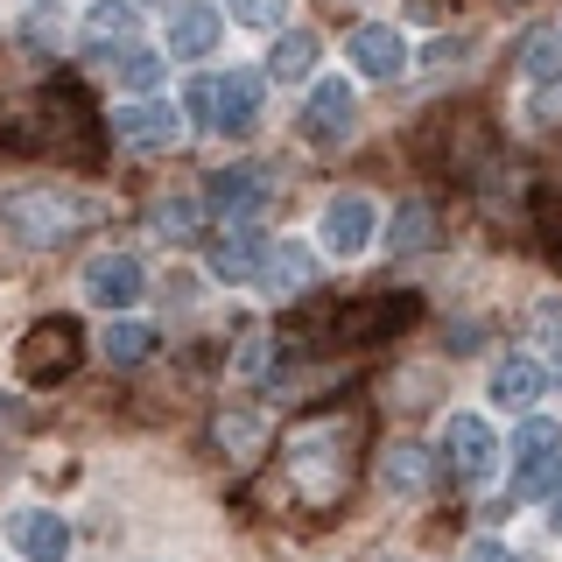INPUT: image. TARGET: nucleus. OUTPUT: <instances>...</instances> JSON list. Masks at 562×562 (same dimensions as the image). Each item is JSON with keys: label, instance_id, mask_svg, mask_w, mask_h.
<instances>
[{"label": "nucleus", "instance_id": "nucleus-1", "mask_svg": "<svg viewBox=\"0 0 562 562\" xmlns=\"http://www.w3.org/2000/svg\"><path fill=\"white\" fill-rule=\"evenodd\" d=\"M359 443H366L359 408H310L289 429V443H281V479H289V492L310 514H330L351 492V479H359Z\"/></svg>", "mask_w": 562, "mask_h": 562}, {"label": "nucleus", "instance_id": "nucleus-2", "mask_svg": "<svg viewBox=\"0 0 562 562\" xmlns=\"http://www.w3.org/2000/svg\"><path fill=\"white\" fill-rule=\"evenodd\" d=\"M85 218H92V204H85L78 190H57V183L14 190V198L0 204V225H8L22 246H64V239L85 233Z\"/></svg>", "mask_w": 562, "mask_h": 562}, {"label": "nucleus", "instance_id": "nucleus-3", "mask_svg": "<svg viewBox=\"0 0 562 562\" xmlns=\"http://www.w3.org/2000/svg\"><path fill=\"white\" fill-rule=\"evenodd\" d=\"M415 316H422L415 295H359V303L330 310V338L338 345H380V338H394V330H408Z\"/></svg>", "mask_w": 562, "mask_h": 562}, {"label": "nucleus", "instance_id": "nucleus-4", "mask_svg": "<svg viewBox=\"0 0 562 562\" xmlns=\"http://www.w3.org/2000/svg\"><path fill=\"white\" fill-rule=\"evenodd\" d=\"M78 359H85V345H78V324H70V316H43V324L22 338V380L29 386L70 380V373H78Z\"/></svg>", "mask_w": 562, "mask_h": 562}, {"label": "nucleus", "instance_id": "nucleus-5", "mask_svg": "<svg viewBox=\"0 0 562 562\" xmlns=\"http://www.w3.org/2000/svg\"><path fill=\"white\" fill-rule=\"evenodd\" d=\"M443 464H450V479H464V485L492 479V464H499V436H492L479 415H450L443 422Z\"/></svg>", "mask_w": 562, "mask_h": 562}, {"label": "nucleus", "instance_id": "nucleus-6", "mask_svg": "<svg viewBox=\"0 0 562 562\" xmlns=\"http://www.w3.org/2000/svg\"><path fill=\"white\" fill-rule=\"evenodd\" d=\"M211 211H218L225 225H246L260 204H268V176H260L254 162H233V169H211Z\"/></svg>", "mask_w": 562, "mask_h": 562}, {"label": "nucleus", "instance_id": "nucleus-7", "mask_svg": "<svg viewBox=\"0 0 562 562\" xmlns=\"http://www.w3.org/2000/svg\"><path fill=\"white\" fill-rule=\"evenodd\" d=\"M105 127H113V140H127V148H169V140L183 134V120L155 99H134V105H120V113H105Z\"/></svg>", "mask_w": 562, "mask_h": 562}, {"label": "nucleus", "instance_id": "nucleus-8", "mask_svg": "<svg viewBox=\"0 0 562 562\" xmlns=\"http://www.w3.org/2000/svg\"><path fill=\"white\" fill-rule=\"evenodd\" d=\"M324 246L338 260H351V254H366V246H373V204H366L359 190H345V198L324 204Z\"/></svg>", "mask_w": 562, "mask_h": 562}, {"label": "nucleus", "instance_id": "nucleus-9", "mask_svg": "<svg viewBox=\"0 0 562 562\" xmlns=\"http://www.w3.org/2000/svg\"><path fill=\"white\" fill-rule=\"evenodd\" d=\"M351 120H359V99H351L345 78H324V85L310 92V105H303V134H310V140H345Z\"/></svg>", "mask_w": 562, "mask_h": 562}, {"label": "nucleus", "instance_id": "nucleus-10", "mask_svg": "<svg viewBox=\"0 0 562 562\" xmlns=\"http://www.w3.org/2000/svg\"><path fill=\"white\" fill-rule=\"evenodd\" d=\"M351 64H359V78H401L408 70V43H401V29H386V22H366V29H351Z\"/></svg>", "mask_w": 562, "mask_h": 562}, {"label": "nucleus", "instance_id": "nucleus-11", "mask_svg": "<svg viewBox=\"0 0 562 562\" xmlns=\"http://www.w3.org/2000/svg\"><path fill=\"white\" fill-rule=\"evenodd\" d=\"M8 541L22 549L29 562H64V549H70V527L49 514V506H22V514L8 520Z\"/></svg>", "mask_w": 562, "mask_h": 562}, {"label": "nucleus", "instance_id": "nucleus-12", "mask_svg": "<svg viewBox=\"0 0 562 562\" xmlns=\"http://www.w3.org/2000/svg\"><path fill=\"white\" fill-rule=\"evenodd\" d=\"M225 35V14L211 8V0H183V8L169 14V57H211Z\"/></svg>", "mask_w": 562, "mask_h": 562}, {"label": "nucleus", "instance_id": "nucleus-13", "mask_svg": "<svg viewBox=\"0 0 562 562\" xmlns=\"http://www.w3.org/2000/svg\"><path fill=\"white\" fill-rule=\"evenodd\" d=\"M85 295H92L99 310H127L140 295V260L134 254H99L92 268H85Z\"/></svg>", "mask_w": 562, "mask_h": 562}, {"label": "nucleus", "instance_id": "nucleus-14", "mask_svg": "<svg viewBox=\"0 0 562 562\" xmlns=\"http://www.w3.org/2000/svg\"><path fill=\"white\" fill-rule=\"evenodd\" d=\"M260 120V78L254 70H225L218 78V127L211 134H254Z\"/></svg>", "mask_w": 562, "mask_h": 562}, {"label": "nucleus", "instance_id": "nucleus-15", "mask_svg": "<svg viewBox=\"0 0 562 562\" xmlns=\"http://www.w3.org/2000/svg\"><path fill=\"white\" fill-rule=\"evenodd\" d=\"M541 386H549V373L514 351V359H499V373H492V401H499V408H514V415H535Z\"/></svg>", "mask_w": 562, "mask_h": 562}, {"label": "nucleus", "instance_id": "nucleus-16", "mask_svg": "<svg viewBox=\"0 0 562 562\" xmlns=\"http://www.w3.org/2000/svg\"><path fill=\"white\" fill-rule=\"evenodd\" d=\"M211 443L233 450V457H254L260 443H268V415L260 408H218L211 415Z\"/></svg>", "mask_w": 562, "mask_h": 562}, {"label": "nucleus", "instance_id": "nucleus-17", "mask_svg": "<svg viewBox=\"0 0 562 562\" xmlns=\"http://www.w3.org/2000/svg\"><path fill=\"white\" fill-rule=\"evenodd\" d=\"M310 64H316V35H310V29L274 35V49H268V78L295 85V78H310Z\"/></svg>", "mask_w": 562, "mask_h": 562}, {"label": "nucleus", "instance_id": "nucleus-18", "mask_svg": "<svg viewBox=\"0 0 562 562\" xmlns=\"http://www.w3.org/2000/svg\"><path fill=\"white\" fill-rule=\"evenodd\" d=\"M386 246H394V254H422V246H436V218H429V204H422V198L394 204V225H386Z\"/></svg>", "mask_w": 562, "mask_h": 562}, {"label": "nucleus", "instance_id": "nucleus-19", "mask_svg": "<svg viewBox=\"0 0 562 562\" xmlns=\"http://www.w3.org/2000/svg\"><path fill=\"white\" fill-rule=\"evenodd\" d=\"M260 260H268V254H260V239H254V233H233V239L211 246V274H218V281H254V274H260Z\"/></svg>", "mask_w": 562, "mask_h": 562}, {"label": "nucleus", "instance_id": "nucleus-20", "mask_svg": "<svg viewBox=\"0 0 562 562\" xmlns=\"http://www.w3.org/2000/svg\"><path fill=\"white\" fill-rule=\"evenodd\" d=\"M260 274H268L274 295H303L310 289V254H303V246H274V254L260 260Z\"/></svg>", "mask_w": 562, "mask_h": 562}, {"label": "nucleus", "instance_id": "nucleus-21", "mask_svg": "<svg viewBox=\"0 0 562 562\" xmlns=\"http://www.w3.org/2000/svg\"><path fill=\"white\" fill-rule=\"evenodd\" d=\"M555 492H562V443L514 471V499H555Z\"/></svg>", "mask_w": 562, "mask_h": 562}, {"label": "nucleus", "instance_id": "nucleus-22", "mask_svg": "<svg viewBox=\"0 0 562 562\" xmlns=\"http://www.w3.org/2000/svg\"><path fill=\"white\" fill-rule=\"evenodd\" d=\"M148 225H155V239L190 246V239H198V198H162V204L148 211Z\"/></svg>", "mask_w": 562, "mask_h": 562}, {"label": "nucleus", "instance_id": "nucleus-23", "mask_svg": "<svg viewBox=\"0 0 562 562\" xmlns=\"http://www.w3.org/2000/svg\"><path fill=\"white\" fill-rule=\"evenodd\" d=\"M148 351H155V330L134 324V316H120V324L105 330V359H113V366H140Z\"/></svg>", "mask_w": 562, "mask_h": 562}, {"label": "nucleus", "instance_id": "nucleus-24", "mask_svg": "<svg viewBox=\"0 0 562 562\" xmlns=\"http://www.w3.org/2000/svg\"><path fill=\"white\" fill-rule=\"evenodd\" d=\"M555 443H562V429H555V422H549V415H527L520 429H514V443H506V450H514V464H535V457H549Z\"/></svg>", "mask_w": 562, "mask_h": 562}, {"label": "nucleus", "instance_id": "nucleus-25", "mask_svg": "<svg viewBox=\"0 0 562 562\" xmlns=\"http://www.w3.org/2000/svg\"><path fill=\"white\" fill-rule=\"evenodd\" d=\"M380 471H386V485H394V492H422V485H429V457H422L415 443H394Z\"/></svg>", "mask_w": 562, "mask_h": 562}, {"label": "nucleus", "instance_id": "nucleus-26", "mask_svg": "<svg viewBox=\"0 0 562 562\" xmlns=\"http://www.w3.org/2000/svg\"><path fill=\"white\" fill-rule=\"evenodd\" d=\"M120 85L127 92H155L162 85V57L155 49H120Z\"/></svg>", "mask_w": 562, "mask_h": 562}, {"label": "nucleus", "instance_id": "nucleus-27", "mask_svg": "<svg viewBox=\"0 0 562 562\" xmlns=\"http://www.w3.org/2000/svg\"><path fill=\"white\" fill-rule=\"evenodd\" d=\"M520 49H527V70H535V78H562V35L555 29H535Z\"/></svg>", "mask_w": 562, "mask_h": 562}, {"label": "nucleus", "instance_id": "nucleus-28", "mask_svg": "<svg viewBox=\"0 0 562 562\" xmlns=\"http://www.w3.org/2000/svg\"><path fill=\"white\" fill-rule=\"evenodd\" d=\"M92 43H127V29H134V8H120V0H99L92 8Z\"/></svg>", "mask_w": 562, "mask_h": 562}, {"label": "nucleus", "instance_id": "nucleus-29", "mask_svg": "<svg viewBox=\"0 0 562 562\" xmlns=\"http://www.w3.org/2000/svg\"><path fill=\"white\" fill-rule=\"evenodd\" d=\"M183 113L198 120V127H218V78H190V92H183Z\"/></svg>", "mask_w": 562, "mask_h": 562}, {"label": "nucleus", "instance_id": "nucleus-30", "mask_svg": "<svg viewBox=\"0 0 562 562\" xmlns=\"http://www.w3.org/2000/svg\"><path fill=\"white\" fill-rule=\"evenodd\" d=\"M233 14L246 29H274L281 22V0H233Z\"/></svg>", "mask_w": 562, "mask_h": 562}, {"label": "nucleus", "instance_id": "nucleus-31", "mask_svg": "<svg viewBox=\"0 0 562 562\" xmlns=\"http://www.w3.org/2000/svg\"><path fill=\"white\" fill-rule=\"evenodd\" d=\"M464 562H520L514 549H506V541H479V549H471Z\"/></svg>", "mask_w": 562, "mask_h": 562}, {"label": "nucleus", "instance_id": "nucleus-32", "mask_svg": "<svg viewBox=\"0 0 562 562\" xmlns=\"http://www.w3.org/2000/svg\"><path fill=\"white\" fill-rule=\"evenodd\" d=\"M555 535H562V492H555Z\"/></svg>", "mask_w": 562, "mask_h": 562}, {"label": "nucleus", "instance_id": "nucleus-33", "mask_svg": "<svg viewBox=\"0 0 562 562\" xmlns=\"http://www.w3.org/2000/svg\"><path fill=\"white\" fill-rule=\"evenodd\" d=\"M555 373H562V338H555Z\"/></svg>", "mask_w": 562, "mask_h": 562}, {"label": "nucleus", "instance_id": "nucleus-34", "mask_svg": "<svg viewBox=\"0 0 562 562\" xmlns=\"http://www.w3.org/2000/svg\"><path fill=\"white\" fill-rule=\"evenodd\" d=\"M555 254H562V218H555Z\"/></svg>", "mask_w": 562, "mask_h": 562}]
</instances>
